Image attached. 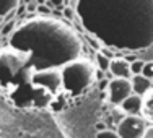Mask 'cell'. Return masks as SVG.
Instances as JSON below:
<instances>
[{"instance_id": "cell-2", "label": "cell", "mask_w": 153, "mask_h": 138, "mask_svg": "<svg viewBox=\"0 0 153 138\" xmlns=\"http://www.w3.org/2000/svg\"><path fill=\"white\" fill-rule=\"evenodd\" d=\"M31 83L34 86L44 88L49 93H57L60 91V88H64V80H62V70L56 67L51 68H42L33 73Z\"/></svg>"}, {"instance_id": "cell-1", "label": "cell", "mask_w": 153, "mask_h": 138, "mask_svg": "<svg viewBox=\"0 0 153 138\" xmlns=\"http://www.w3.org/2000/svg\"><path fill=\"white\" fill-rule=\"evenodd\" d=\"M62 70V80H64V88L72 93H80L91 85L96 70L93 63L88 60H72L65 63Z\"/></svg>"}, {"instance_id": "cell-12", "label": "cell", "mask_w": 153, "mask_h": 138, "mask_svg": "<svg viewBox=\"0 0 153 138\" xmlns=\"http://www.w3.org/2000/svg\"><path fill=\"white\" fill-rule=\"evenodd\" d=\"M96 138H119V135L114 130H101L96 133Z\"/></svg>"}, {"instance_id": "cell-6", "label": "cell", "mask_w": 153, "mask_h": 138, "mask_svg": "<svg viewBox=\"0 0 153 138\" xmlns=\"http://www.w3.org/2000/svg\"><path fill=\"white\" fill-rule=\"evenodd\" d=\"M142 106H143L142 96L130 94V96L121 104V109L126 115H142Z\"/></svg>"}, {"instance_id": "cell-8", "label": "cell", "mask_w": 153, "mask_h": 138, "mask_svg": "<svg viewBox=\"0 0 153 138\" xmlns=\"http://www.w3.org/2000/svg\"><path fill=\"white\" fill-rule=\"evenodd\" d=\"M143 106H142V117L145 119V122H153V88L142 97Z\"/></svg>"}, {"instance_id": "cell-10", "label": "cell", "mask_w": 153, "mask_h": 138, "mask_svg": "<svg viewBox=\"0 0 153 138\" xmlns=\"http://www.w3.org/2000/svg\"><path fill=\"white\" fill-rule=\"evenodd\" d=\"M143 65H145V62H142V60H134L132 63H130V73H132V77L142 75V70H143Z\"/></svg>"}, {"instance_id": "cell-4", "label": "cell", "mask_w": 153, "mask_h": 138, "mask_svg": "<svg viewBox=\"0 0 153 138\" xmlns=\"http://www.w3.org/2000/svg\"><path fill=\"white\" fill-rule=\"evenodd\" d=\"M130 94H134L130 80L112 78L111 81L108 83V99H109V103L114 104V106H121Z\"/></svg>"}, {"instance_id": "cell-13", "label": "cell", "mask_w": 153, "mask_h": 138, "mask_svg": "<svg viewBox=\"0 0 153 138\" xmlns=\"http://www.w3.org/2000/svg\"><path fill=\"white\" fill-rule=\"evenodd\" d=\"M64 16L68 20H74V10L72 8H64Z\"/></svg>"}, {"instance_id": "cell-3", "label": "cell", "mask_w": 153, "mask_h": 138, "mask_svg": "<svg viewBox=\"0 0 153 138\" xmlns=\"http://www.w3.org/2000/svg\"><path fill=\"white\" fill-rule=\"evenodd\" d=\"M147 130V122L142 115H124L117 123L119 138H142Z\"/></svg>"}, {"instance_id": "cell-9", "label": "cell", "mask_w": 153, "mask_h": 138, "mask_svg": "<svg viewBox=\"0 0 153 138\" xmlns=\"http://www.w3.org/2000/svg\"><path fill=\"white\" fill-rule=\"evenodd\" d=\"M96 65H98V70L103 72V73H106V72H109L111 59H109V57H106L104 54L98 52V54H96Z\"/></svg>"}, {"instance_id": "cell-11", "label": "cell", "mask_w": 153, "mask_h": 138, "mask_svg": "<svg viewBox=\"0 0 153 138\" xmlns=\"http://www.w3.org/2000/svg\"><path fill=\"white\" fill-rule=\"evenodd\" d=\"M142 77H145V78L153 81V62H145L143 70H142Z\"/></svg>"}, {"instance_id": "cell-15", "label": "cell", "mask_w": 153, "mask_h": 138, "mask_svg": "<svg viewBox=\"0 0 153 138\" xmlns=\"http://www.w3.org/2000/svg\"><path fill=\"white\" fill-rule=\"evenodd\" d=\"M0 38H2V34H0Z\"/></svg>"}, {"instance_id": "cell-14", "label": "cell", "mask_w": 153, "mask_h": 138, "mask_svg": "<svg viewBox=\"0 0 153 138\" xmlns=\"http://www.w3.org/2000/svg\"><path fill=\"white\" fill-rule=\"evenodd\" d=\"M142 138H153V127H147V130H145Z\"/></svg>"}, {"instance_id": "cell-5", "label": "cell", "mask_w": 153, "mask_h": 138, "mask_svg": "<svg viewBox=\"0 0 153 138\" xmlns=\"http://www.w3.org/2000/svg\"><path fill=\"white\" fill-rule=\"evenodd\" d=\"M109 73H111L114 78H124V80L132 78V73H130V63L126 59H111Z\"/></svg>"}, {"instance_id": "cell-7", "label": "cell", "mask_w": 153, "mask_h": 138, "mask_svg": "<svg viewBox=\"0 0 153 138\" xmlns=\"http://www.w3.org/2000/svg\"><path fill=\"white\" fill-rule=\"evenodd\" d=\"M130 83H132V91H134V94L142 96V97H143L145 94H147L153 88V81H152V80L142 77V75L132 77V78H130Z\"/></svg>"}]
</instances>
